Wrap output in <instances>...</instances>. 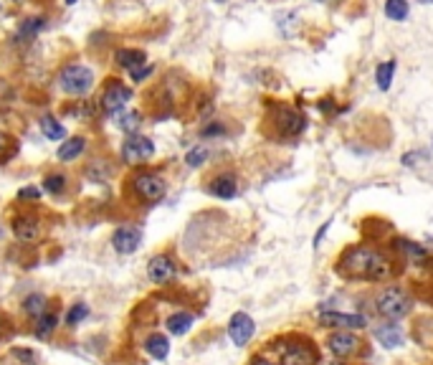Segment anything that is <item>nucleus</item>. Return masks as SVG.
Listing matches in <instances>:
<instances>
[{"mask_svg": "<svg viewBox=\"0 0 433 365\" xmlns=\"http://www.w3.org/2000/svg\"><path fill=\"white\" fill-rule=\"evenodd\" d=\"M264 122L271 127V134L277 140H294L307 127V117L296 110L294 104L287 102H269L266 104Z\"/></svg>", "mask_w": 433, "mask_h": 365, "instance_id": "20e7f679", "label": "nucleus"}, {"mask_svg": "<svg viewBox=\"0 0 433 365\" xmlns=\"http://www.w3.org/2000/svg\"><path fill=\"white\" fill-rule=\"evenodd\" d=\"M393 74H396V61H385L375 69V79H378L380 89H391V81H393Z\"/></svg>", "mask_w": 433, "mask_h": 365, "instance_id": "393cba45", "label": "nucleus"}, {"mask_svg": "<svg viewBox=\"0 0 433 365\" xmlns=\"http://www.w3.org/2000/svg\"><path fill=\"white\" fill-rule=\"evenodd\" d=\"M218 134H223V124H221V122H213V124L203 127V137H218Z\"/></svg>", "mask_w": 433, "mask_h": 365, "instance_id": "f704fd0d", "label": "nucleus"}, {"mask_svg": "<svg viewBox=\"0 0 433 365\" xmlns=\"http://www.w3.org/2000/svg\"><path fill=\"white\" fill-rule=\"evenodd\" d=\"M317 320L322 328L327 330H352V332H360L367 328V317L360 312H337V310H319Z\"/></svg>", "mask_w": 433, "mask_h": 365, "instance_id": "0eeeda50", "label": "nucleus"}, {"mask_svg": "<svg viewBox=\"0 0 433 365\" xmlns=\"http://www.w3.org/2000/svg\"><path fill=\"white\" fill-rule=\"evenodd\" d=\"M327 365H350V363H345V360H330Z\"/></svg>", "mask_w": 433, "mask_h": 365, "instance_id": "ea45409f", "label": "nucleus"}, {"mask_svg": "<svg viewBox=\"0 0 433 365\" xmlns=\"http://www.w3.org/2000/svg\"><path fill=\"white\" fill-rule=\"evenodd\" d=\"M373 337L385 347V350H398L405 345V330L398 323H383L373 330Z\"/></svg>", "mask_w": 433, "mask_h": 365, "instance_id": "ddd939ff", "label": "nucleus"}, {"mask_svg": "<svg viewBox=\"0 0 433 365\" xmlns=\"http://www.w3.org/2000/svg\"><path fill=\"white\" fill-rule=\"evenodd\" d=\"M13 236L23 243H33L41 236V224L33 216H18V219L13 221Z\"/></svg>", "mask_w": 433, "mask_h": 365, "instance_id": "dca6fc26", "label": "nucleus"}, {"mask_svg": "<svg viewBox=\"0 0 433 365\" xmlns=\"http://www.w3.org/2000/svg\"><path fill=\"white\" fill-rule=\"evenodd\" d=\"M175 274H178V267H175L173 256L168 254H157L150 259V264H147V279L152 282V284H168V282L175 279Z\"/></svg>", "mask_w": 433, "mask_h": 365, "instance_id": "9b49d317", "label": "nucleus"}, {"mask_svg": "<svg viewBox=\"0 0 433 365\" xmlns=\"http://www.w3.org/2000/svg\"><path fill=\"white\" fill-rule=\"evenodd\" d=\"M373 312L383 320V323H400L405 317L413 312L415 302H413V294L405 289L403 284L398 282H388L385 286H380L378 292L373 297Z\"/></svg>", "mask_w": 433, "mask_h": 365, "instance_id": "7ed1b4c3", "label": "nucleus"}, {"mask_svg": "<svg viewBox=\"0 0 433 365\" xmlns=\"http://www.w3.org/2000/svg\"><path fill=\"white\" fill-rule=\"evenodd\" d=\"M23 312L28 317H36V320H38L43 312H48L46 310V297H43V294H38V292L36 294H28V297L23 299Z\"/></svg>", "mask_w": 433, "mask_h": 365, "instance_id": "b1692460", "label": "nucleus"}, {"mask_svg": "<svg viewBox=\"0 0 433 365\" xmlns=\"http://www.w3.org/2000/svg\"><path fill=\"white\" fill-rule=\"evenodd\" d=\"M18 198H21V201H25V198H30V201H38V198H41V188H21L18 190Z\"/></svg>", "mask_w": 433, "mask_h": 365, "instance_id": "72a5a7b5", "label": "nucleus"}, {"mask_svg": "<svg viewBox=\"0 0 433 365\" xmlns=\"http://www.w3.org/2000/svg\"><path fill=\"white\" fill-rule=\"evenodd\" d=\"M112 243H115V249L120 254H134L139 249V243H142V231L137 226H122L112 236Z\"/></svg>", "mask_w": 433, "mask_h": 365, "instance_id": "4468645a", "label": "nucleus"}, {"mask_svg": "<svg viewBox=\"0 0 433 365\" xmlns=\"http://www.w3.org/2000/svg\"><path fill=\"white\" fill-rule=\"evenodd\" d=\"M418 160H426V152H408V155H403V165H418Z\"/></svg>", "mask_w": 433, "mask_h": 365, "instance_id": "c9c22d12", "label": "nucleus"}, {"mask_svg": "<svg viewBox=\"0 0 433 365\" xmlns=\"http://www.w3.org/2000/svg\"><path fill=\"white\" fill-rule=\"evenodd\" d=\"M132 182L137 195L147 203H160L165 198V193H168V182L157 175V173H150V170L137 173Z\"/></svg>", "mask_w": 433, "mask_h": 365, "instance_id": "6e6552de", "label": "nucleus"}, {"mask_svg": "<svg viewBox=\"0 0 433 365\" xmlns=\"http://www.w3.org/2000/svg\"><path fill=\"white\" fill-rule=\"evenodd\" d=\"M325 347L330 350V355L335 360H357L362 353H365V340L360 335L352 332V330H332L327 335Z\"/></svg>", "mask_w": 433, "mask_h": 365, "instance_id": "39448f33", "label": "nucleus"}, {"mask_svg": "<svg viewBox=\"0 0 433 365\" xmlns=\"http://www.w3.org/2000/svg\"><path fill=\"white\" fill-rule=\"evenodd\" d=\"M59 86L71 97H84L94 86V71L89 66H81V64H71L59 74Z\"/></svg>", "mask_w": 433, "mask_h": 365, "instance_id": "423d86ee", "label": "nucleus"}, {"mask_svg": "<svg viewBox=\"0 0 433 365\" xmlns=\"http://www.w3.org/2000/svg\"><path fill=\"white\" fill-rule=\"evenodd\" d=\"M3 335H6V320H3V315H0V340H3Z\"/></svg>", "mask_w": 433, "mask_h": 365, "instance_id": "58836bf2", "label": "nucleus"}, {"mask_svg": "<svg viewBox=\"0 0 433 365\" xmlns=\"http://www.w3.org/2000/svg\"><path fill=\"white\" fill-rule=\"evenodd\" d=\"M221 3H223V0H221Z\"/></svg>", "mask_w": 433, "mask_h": 365, "instance_id": "79ce46f5", "label": "nucleus"}, {"mask_svg": "<svg viewBox=\"0 0 433 365\" xmlns=\"http://www.w3.org/2000/svg\"><path fill=\"white\" fill-rule=\"evenodd\" d=\"M18 152V145H16V140L13 137H8L6 132H0V163H8V160L13 158Z\"/></svg>", "mask_w": 433, "mask_h": 365, "instance_id": "7c9ffc66", "label": "nucleus"}, {"mask_svg": "<svg viewBox=\"0 0 433 365\" xmlns=\"http://www.w3.org/2000/svg\"><path fill=\"white\" fill-rule=\"evenodd\" d=\"M41 28H43V18H25L23 23H21V28H18V38H23L25 43L33 41Z\"/></svg>", "mask_w": 433, "mask_h": 365, "instance_id": "bb28decb", "label": "nucleus"}, {"mask_svg": "<svg viewBox=\"0 0 433 365\" xmlns=\"http://www.w3.org/2000/svg\"><path fill=\"white\" fill-rule=\"evenodd\" d=\"M41 132L46 134L48 140H56V142L67 137V129H64V124H59V120H56V117H51V115L41 117Z\"/></svg>", "mask_w": 433, "mask_h": 365, "instance_id": "5701e85b", "label": "nucleus"}, {"mask_svg": "<svg viewBox=\"0 0 433 365\" xmlns=\"http://www.w3.org/2000/svg\"><path fill=\"white\" fill-rule=\"evenodd\" d=\"M208 190H211V195L221 198V201H231V198L238 195V180H236L233 173H223V175L213 178Z\"/></svg>", "mask_w": 433, "mask_h": 365, "instance_id": "2eb2a0df", "label": "nucleus"}, {"mask_svg": "<svg viewBox=\"0 0 433 365\" xmlns=\"http://www.w3.org/2000/svg\"><path fill=\"white\" fill-rule=\"evenodd\" d=\"M115 61L122 69H129V71H137L139 66H147V56L139 49H120L115 54Z\"/></svg>", "mask_w": 433, "mask_h": 365, "instance_id": "f3484780", "label": "nucleus"}, {"mask_svg": "<svg viewBox=\"0 0 433 365\" xmlns=\"http://www.w3.org/2000/svg\"><path fill=\"white\" fill-rule=\"evenodd\" d=\"M269 345L271 355H266L277 360V365H319L322 360L319 345L307 332H284L274 337V342Z\"/></svg>", "mask_w": 433, "mask_h": 365, "instance_id": "f03ea898", "label": "nucleus"}, {"mask_svg": "<svg viewBox=\"0 0 433 365\" xmlns=\"http://www.w3.org/2000/svg\"><path fill=\"white\" fill-rule=\"evenodd\" d=\"M144 353L150 355L155 360H165L170 355V340L165 335L160 332H152L147 340H144Z\"/></svg>", "mask_w": 433, "mask_h": 365, "instance_id": "a211bd4d", "label": "nucleus"}, {"mask_svg": "<svg viewBox=\"0 0 433 365\" xmlns=\"http://www.w3.org/2000/svg\"><path fill=\"white\" fill-rule=\"evenodd\" d=\"M86 317H89V304L79 302V304H74L71 310H69V315H67V325H69V328H76L79 323H84Z\"/></svg>", "mask_w": 433, "mask_h": 365, "instance_id": "c85d7f7f", "label": "nucleus"}, {"mask_svg": "<svg viewBox=\"0 0 433 365\" xmlns=\"http://www.w3.org/2000/svg\"><path fill=\"white\" fill-rule=\"evenodd\" d=\"M56 325H59V315H56V312H43V315L36 320V337H38V340L51 337V332L56 330Z\"/></svg>", "mask_w": 433, "mask_h": 365, "instance_id": "4be33fe9", "label": "nucleus"}, {"mask_svg": "<svg viewBox=\"0 0 433 365\" xmlns=\"http://www.w3.org/2000/svg\"><path fill=\"white\" fill-rule=\"evenodd\" d=\"M155 155V145H152L150 137H142V134H129L122 145V160L127 165H142Z\"/></svg>", "mask_w": 433, "mask_h": 365, "instance_id": "1a4fd4ad", "label": "nucleus"}, {"mask_svg": "<svg viewBox=\"0 0 433 365\" xmlns=\"http://www.w3.org/2000/svg\"><path fill=\"white\" fill-rule=\"evenodd\" d=\"M129 99H132L129 86H125L122 81H109L107 89H104V94H102V107H104V112H109V115H117V112L125 110Z\"/></svg>", "mask_w": 433, "mask_h": 365, "instance_id": "f8f14e48", "label": "nucleus"}, {"mask_svg": "<svg viewBox=\"0 0 433 365\" xmlns=\"http://www.w3.org/2000/svg\"><path fill=\"white\" fill-rule=\"evenodd\" d=\"M152 74V66H142V69H137V71H132V79L134 81H142V79H147Z\"/></svg>", "mask_w": 433, "mask_h": 365, "instance_id": "e433bc0d", "label": "nucleus"}, {"mask_svg": "<svg viewBox=\"0 0 433 365\" xmlns=\"http://www.w3.org/2000/svg\"><path fill=\"white\" fill-rule=\"evenodd\" d=\"M192 323H195V317L190 315V312H175V315H170L168 317V323H165V328H168V332L170 335H185V332H190V328H192Z\"/></svg>", "mask_w": 433, "mask_h": 365, "instance_id": "aec40b11", "label": "nucleus"}, {"mask_svg": "<svg viewBox=\"0 0 433 365\" xmlns=\"http://www.w3.org/2000/svg\"><path fill=\"white\" fill-rule=\"evenodd\" d=\"M208 155H211V150L205 145H195L192 147L190 152L185 155V163H187V168H200V165L208 160Z\"/></svg>", "mask_w": 433, "mask_h": 365, "instance_id": "cd10ccee", "label": "nucleus"}, {"mask_svg": "<svg viewBox=\"0 0 433 365\" xmlns=\"http://www.w3.org/2000/svg\"><path fill=\"white\" fill-rule=\"evenodd\" d=\"M43 190H48L51 195H59L67 190V175H61V173H54V175H48L43 180Z\"/></svg>", "mask_w": 433, "mask_h": 365, "instance_id": "c756f323", "label": "nucleus"}, {"mask_svg": "<svg viewBox=\"0 0 433 365\" xmlns=\"http://www.w3.org/2000/svg\"><path fill=\"white\" fill-rule=\"evenodd\" d=\"M385 16L393 21H405L408 18V3L405 0H388L385 3Z\"/></svg>", "mask_w": 433, "mask_h": 365, "instance_id": "a878e982", "label": "nucleus"}, {"mask_svg": "<svg viewBox=\"0 0 433 365\" xmlns=\"http://www.w3.org/2000/svg\"><path fill=\"white\" fill-rule=\"evenodd\" d=\"M11 355L23 365H36L38 363V355L33 353V350H28V347H13Z\"/></svg>", "mask_w": 433, "mask_h": 365, "instance_id": "2f4dec72", "label": "nucleus"}, {"mask_svg": "<svg viewBox=\"0 0 433 365\" xmlns=\"http://www.w3.org/2000/svg\"><path fill=\"white\" fill-rule=\"evenodd\" d=\"M246 365H277V360L269 358L266 353H256V355H251V360H248Z\"/></svg>", "mask_w": 433, "mask_h": 365, "instance_id": "473e14b6", "label": "nucleus"}, {"mask_svg": "<svg viewBox=\"0 0 433 365\" xmlns=\"http://www.w3.org/2000/svg\"><path fill=\"white\" fill-rule=\"evenodd\" d=\"M398 272V264L383 246L373 241L350 243L335 259V274L345 282L360 284H388Z\"/></svg>", "mask_w": 433, "mask_h": 365, "instance_id": "f257e3e1", "label": "nucleus"}, {"mask_svg": "<svg viewBox=\"0 0 433 365\" xmlns=\"http://www.w3.org/2000/svg\"><path fill=\"white\" fill-rule=\"evenodd\" d=\"M67 3H69V6H74V3H76V0H67Z\"/></svg>", "mask_w": 433, "mask_h": 365, "instance_id": "a19ab883", "label": "nucleus"}, {"mask_svg": "<svg viewBox=\"0 0 433 365\" xmlns=\"http://www.w3.org/2000/svg\"><path fill=\"white\" fill-rule=\"evenodd\" d=\"M84 147H86V140H84V137H71V140L61 142V147H59V160L69 163V160L79 158V155L84 152Z\"/></svg>", "mask_w": 433, "mask_h": 365, "instance_id": "412c9836", "label": "nucleus"}, {"mask_svg": "<svg viewBox=\"0 0 433 365\" xmlns=\"http://www.w3.org/2000/svg\"><path fill=\"white\" fill-rule=\"evenodd\" d=\"M256 335V323L246 312H233L229 320V337L236 347H246L251 337Z\"/></svg>", "mask_w": 433, "mask_h": 365, "instance_id": "9d476101", "label": "nucleus"}, {"mask_svg": "<svg viewBox=\"0 0 433 365\" xmlns=\"http://www.w3.org/2000/svg\"><path fill=\"white\" fill-rule=\"evenodd\" d=\"M112 120H115V124L122 129V132H127V137H129V134H137L139 124H142V115H139V112H127V110L112 115Z\"/></svg>", "mask_w": 433, "mask_h": 365, "instance_id": "6ab92c4d", "label": "nucleus"}, {"mask_svg": "<svg viewBox=\"0 0 433 365\" xmlns=\"http://www.w3.org/2000/svg\"><path fill=\"white\" fill-rule=\"evenodd\" d=\"M330 226H332V221H327V224L319 228L317 236H314V246H319V243H322V238H325V233H327V228H330Z\"/></svg>", "mask_w": 433, "mask_h": 365, "instance_id": "4c0bfd02", "label": "nucleus"}]
</instances>
